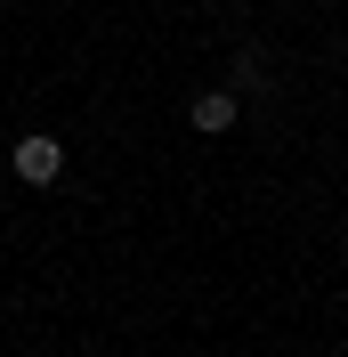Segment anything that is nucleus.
Instances as JSON below:
<instances>
[{"label": "nucleus", "instance_id": "obj_1", "mask_svg": "<svg viewBox=\"0 0 348 357\" xmlns=\"http://www.w3.org/2000/svg\"><path fill=\"white\" fill-rule=\"evenodd\" d=\"M8 162H17V178H24V187H57V178H65V138L24 130L17 146H8Z\"/></svg>", "mask_w": 348, "mask_h": 357}, {"label": "nucleus", "instance_id": "obj_2", "mask_svg": "<svg viewBox=\"0 0 348 357\" xmlns=\"http://www.w3.org/2000/svg\"><path fill=\"white\" fill-rule=\"evenodd\" d=\"M235 114H243V98H235V89H195L187 122H195V138H227V130H235Z\"/></svg>", "mask_w": 348, "mask_h": 357}]
</instances>
